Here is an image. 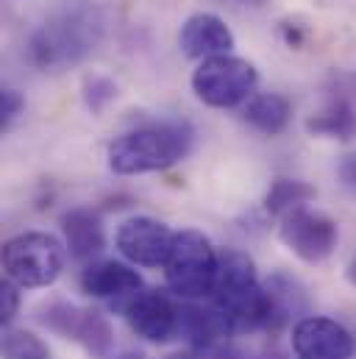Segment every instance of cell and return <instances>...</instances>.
Instances as JSON below:
<instances>
[{
  "mask_svg": "<svg viewBox=\"0 0 356 359\" xmlns=\"http://www.w3.org/2000/svg\"><path fill=\"white\" fill-rule=\"evenodd\" d=\"M178 48L186 59H212V56H226L234 50V34L226 25V20H220L212 11H198L192 17L184 20L181 31H178Z\"/></svg>",
  "mask_w": 356,
  "mask_h": 359,
  "instance_id": "13",
  "label": "cell"
},
{
  "mask_svg": "<svg viewBox=\"0 0 356 359\" xmlns=\"http://www.w3.org/2000/svg\"><path fill=\"white\" fill-rule=\"evenodd\" d=\"M259 84V73L248 59L240 56H212L203 59L192 73V92L200 103L212 109H234L245 103Z\"/></svg>",
  "mask_w": 356,
  "mask_h": 359,
  "instance_id": "6",
  "label": "cell"
},
{
  "mask_svg": "<svg viewBox=\"0 0 356 359\" xmlns=\"http://www.w3.org/2000/svg\"><path fill=\"white\" fill-rule=\"evenodd\" d=\"M212 306L228 320L234 334H256L267 329V292L254 259L240 248L220 251V273Z\"/></svg>",
  "mask_w": 356,
  "mask_h": 359,
  "instance_id": "3",
  "label": "cell"
},
{
  "mask_svg": "<svg viewBox=\"0 0 356 359\" xmlns=\"http://www.w3.org/2000/svg\"><path fill=\"white\" fill-rule=\"evenodd\" d=\"M114 359H145L142 354H120V357H114Z\"/></svg>",
  "mask_w": 356,
  "mask_h": 359,
  "instance_id": "27",
  "label": "cell"
},
{
  "mask_svg": "<svg viewBox=\"0 0 356 359\" xmlns=\"http://www.w3.org/2000/svg\"><path fill=\"white\" fill-rule=\"evenodd\" d=\"M220 273V254L209 243L206 234L195 229L178 231L170 248V257L165 262L167 287L181 301H200L212 298L214 284Z\"/></svg>",
  "mask_w": 356,
  "mask_h": 359,
  "instance_id": "4",
  "label": "cell"
},
{
  "mask_svg": "<svg viewBox=\"0 0 356 359\" xmlns=\"http://www.w3.org/2000/svg\"><path fill=\"white\" fill-rule=\"evenodd\" d=\"M278 31H281V36H284V42L289 45V48H301L303 42H306V25H301V22H292V20H284L281 25H278Z\"/></svg>",
  "mask_w": 356,
  "mask_h": 359,
  "instance_id": "24",
  "label": "cell"
},
{
  "mask_svg": "<svg viewBox=\"0 0 356 359\" xmlns=\"http://www.w3.org/2000/svg\"><path fill=\"white\" fill-rule=\"evenodd\" d=\"M265 292H267V334H278L281 329H287L292 320H303L309 315V292L306 287L284 273L275 270L265 278Z\"/></svg>",
  "mask_w": 356,
  "mask_h": 359,
  "instance_id": "14",
  "label": "cell"
},
{
  "mask_svg": "<svg viewBox=\"0 0 356 359\" xmlns=\"http://www.w3.org/2000/svg\"><path fill=\"white\" fill-rule=\"evenodd\" d=\"M195 131L186 123L162 120L148 123L134 131H125L109 145V168L117 176H142V173H159L170 170L178 162H184L192 151Z\"/></svg>",
  "mask_w": 356,
  "mask_h": 359,
  "instance_id": "2",
  "label": "cell"
},
{
  "mask_svg": "<svg viewBox=\"0 0 356 359\" xmlns=\"http://www.w3.org/2000/svg\"><path fill=\"white\" fill-rule=\"evenodd\" d=\"M278 220V240L306 265L326 262L340 243L337 223L329 215L315 212L309 206H298Z\"/></svg>",
  "mask_w": 356,
  "mask_h": 359,
  "instance_id": "8",
  "label": "cell"
},
{
  "mask_svg": "<svg viewBox=\"0 0 356 359\" xmlns=\"http://www.w3.org/2000/svg\"><path fill=\"white\" fill-rule=\"evenodd\" d=\"M131 332L148 343H170L178 337V306L159 290H142L123 309Z\"/></svg>",
  "mask_w": 356,
  "mask_h": 359,
  "instance_id": "11",
  "label": "cell"
},
{
  "mask_svg": "<svg viewBox=\"0 0 356 359\" xmlns=\"http://www.w3.org/2000/svg\"><path fill=\"white\" fill-rule=\"evenodd\" d=\"M17 309H20V287L14 281L3 278V284H0V320H3V326H8L17 318Z\"/></svg>",
  "mask_w": 356,
  "mask_h": 359,
  "instance_id": "22",
  "label": "cell"
},
{
  "mask_svg": "<svg viewBox=\"0 0 356 359\" xmlns=\"http://www.w3.org/2000/svg\"><path fill=\"white\" fill-rule=\"evenodd\" d=\"M3 359H50V348L34 332L11 329L3 337Z\"/></svg>",
  "mask_w": 356,
  "mask_h": 359,
  "instance_id": "20",
  "label": "cell"
},
{
  "mask_svg": "<svg viewBox=\"0 0 356 359\" xmlns=\"http://www.w3.org/2000/svg\"><path fill=\"white\" fill-rule=\"evenodd\" d=\"M167 359H200V354H173V357Z\"/></svg>",
  "mask_w": 356,
  "mask_h": 359,
  "instance_id": "26",
  "label": "cell"
},
{
  "mask_svg": "<svg viewBox=\"0 0 356 359\" xmlns=\"http://www.w3.org/2000/svg\"><path fill=\"white\" fill-rule=\"evenodd\" d=\"M354 334L334 318L306 315L292 326L295 359H354Z\"/></svg>",
  "mask_w": 356,
  "mask_h": 359,
  "instance_id": "10",
  "label": "cell"
},
{
  "mask_svg": "<svg viewBox=\"0 0 356 359\" xmlns=\"http://www.w3.org/2000/svg\"><path fill=\"white\" fill-rule=\"evenodd\" d=\"M340 179L345 181V187L356 189V154L343 159V165H340Z\"/></svg>",
  "mask_w": 356,
  "mask_h": 359,
  "instance_id": "25",
  "label": "cell"
},
{
  "mask_svg": "<svg viewBox=\"0 0 356 359\" xmlns=\"http://www.w3.org/2000/svg\"><path fill=\"white\" fill-rule=\"evenodd\" d=\"M306 131L312 137H326V140H340L348 142L356 137V109L351 100L334 97L323 111L312 114L306 120Z\"/></svg>",
  "mask_w": 356,
  "mask_h": 359,
  "instance_id": "18",
  "label": "cell"
},
{
  "mask_svg": "<svg viewBox=\"0 0 356 359\" xmlns=\"http://www.w3.org/2000/svg\"><path fill=\"white\" fill-rule=\"evenodd\" d=\"M6 278L20 290L50 287L64 270V245L45 231H25L3 245Z\"/></svg>",
  "mask_w": 356,
  "mask_h": 359,
  "instance_id": "5",
  "label": "cell"
},
{
  "mask_svg": "<svg viewBox=\"0 0 356 359\" xmlns=\"http://www.w3.org/2000/svg\"><path fill=\"white\" fill-rule=\"evenodd\" d=\"M231 326L214 306L178 304V337H186L195 351H214L231 343Z\"/></svg>",
  "mask_w": 356,
  "mask_h": 359,
  "instance_id": "15",
  "label": "cell"
},
{
  "mask_svg": "<svg viewBox=\"0 0 356 359\" xmlns=\"http://www.w3.org/2000/svg\"><path fill=\"white\" fill-rule=\"evenodd\" d=\"M242 117L254 131H259L265 137H275V134L287 131V126L292 120V103L281 92H262L248 100Z\"/></svg>",
  "mask_w": 356,
  "mask_h": 359,
  "instance_id": "17",
  "label": "cell"
},
{
  "mask_svg": "<svg viewBox=\"0 0 356 359\" xmlns=\"http://www.w3.org/2000/svg\"><path fill=\"white\" fill-rule=\"evenodd\" d=\"M173 240H176V231L167 223L148 215L123 220L114 234V245L123 254V259L139 268H165Z\"/></svg>",
  "mask_w": 356,
  "mask_h": 359,
  "instance_id": "9",
  "label": "cell"
},
{
  "mask_svg": "<svg viewBox=\"0 0 356 359\" xmlns=\"http://www.w3.org/2000/svg\"><path fill=\"white\" fill-rule=\"evenodd\" d=\"M81 97H84V106H87L92 114H100L117 97V84L109 76L92 73V76L84 79V84H81Z\"/></svg>",
  "mask_w": 356,
  "mask_h": 359,
  "instance_id": "21",
  "label": "cell"
},
{
  "mask_svg": "<svg viewBox=\"0 0 356 359\" xmlns=\"http://www.w3.org/2000/svg\"><path fill=\"white\" fill-rule=\"evenodd\" d=\"M39 323L48 332H53L56 337L78 343L89 357L106 359L111 354L114 332H111L109 318L100 315L97 309H84V306H76L67 301H56L42 309Z\"/></svg>",
  "mask_w": 356,
  "mask_h": 359,
  "instance_id": "7",
  "label": "cell"
},
{
  "mask_svg": "<svg viewBox=\"0 0 356 359\" xmlns=\"http://www.w3.org/2000/svg\"><path fill=\"white\" fill-rule=\"evenodd\" d=\"M62 234H64V245H67L70 257L78 262L95 259L106 248L103 220L89 206H76L62 215Z\"/></svg>",
  "mask_w": 356,
  "mask_h": 359,
  "instance_id": "16",
  "label": "cell"
},
{
  "mask_svg": "<svg viewBox=\"0 0 356 359\" xmlns=\"http://www.w3.org/2000/svg\"><path fill=\"white\" fill-rule=\"evenodd\" d=\"M315 187L306 184V181L298 179H278L270 184L265 195V212L273 217H284L287 212L298 209V206H306L312 198H315Z\"/></svg>",
  "mask_w": 356,
  "mask_h": 359,
  "instance_id": "19",
  "label": "cell"
},
{
  "mask_svg": "<svg viewBox=\"0 0 356 359\" xmlns=\"http://www.w3.org/2000/svg\"><path fill=\"white\" fill-rule=\"evenodd\" d=\"M81 287L89 298L109 301L111 306H117L123 312L131 304V298L142 292V276L125 262L100 259V262H92L84 268Z\"/></svg>",
  "mask_w": 356,
  "mask_h": 359,
  "instance_id": "12",
  "label": "cell"
},
{
  "mask_svg": "<svg viewBox=\"0 0 356 359\" xmlns=\"http://www.w3.org/2000/svg\"><path fill=\"white\" fill-rule=\"evenodd\" d=\"M106 14L92 3H70L53 11L28 39V62L42 73L76 67L103 42Z\"/></svg>",
  "mask_w": 356,
  "mask_h": 359,
  "instance_id": "1",
  "label": "cell"
},
{
  "mask_svg": "<svg viewBox=\"0 0 356 359\" xmlns=\"http://www.w3.org/2000/svg\"><path fill=\"white\" fill-rule=\"evenodd\" d=\"M22 109H25V97L20 92L8 90V87L0 92V126L3 128H8L22 114Z\"/></svg>",
  "mask_w": 356,
  "mask_h": 359,
  "instance_id": "23",
  "label": "cell"
}]
</instances>
